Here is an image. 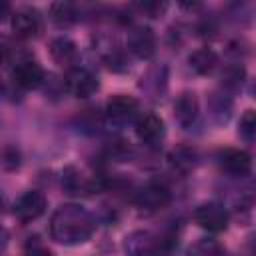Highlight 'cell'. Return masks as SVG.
Returning <instances> with one entry per match:
<instances>
[{"label":"cell","instance_id":"obj_7","mask_svg":"<svg viewBox=\"0 0 256 256\" xmlns=\"http://www.w3.org/2000/svg\"><path fill=\"white\" fill-rule=\"evenodd\" d=\"M128 48L134 56L146 60L156 52V36L146 26H136L128 32Z\"/></svg>","mask_w":256,"mask_h":256},{"label":"cell","instance_id":"obj_23","mask_svg":"<svg viewBox=\"0 0 256 256\" xmlns=\"http://www.w3.org/2000/svg\"><path fill=\"white\" fill-rule=\"evenodd\" d=\"M4 206H6V200H4V196L0 194V214L4 212Z\"/></svg>","mask_w":256,"mask_h":256},{"label":"cell","instance_id":"obj_13","mask_svg":"<svg viewBox=\"0 0 256 256\" xmlns=\"http://www.w3.org/2000/svg\"><path fill=\"white\" fill-rule=\"evenodd\" d=\"M198 116V98L194 92H182L174 102V118L182 128L192 126Z\"/></svg>","mask_w":256,"mask_h":256},{"label":"cell","instance_id":"obj_6","mask_svg":"<svg viewBox=\"0 0 256 256\" xmlns=\"http://www.w3.org/2000/svg\"><path fill=\"white\" fill-rule=\"evenodd\" d=\"M136 114H138V100L128 94H116L106 104V116L116 124H124L132 120Z\"/></svg>","mask_w":256,"mask_h":256},{"label":"cell","instance_id":"obj_8","mask_svg":"<svg viewBox=\"0 0 256 256\" xmlns=\"http://www.w3.org/2000/svg\"><path fill=\"white\" fill-rule=\"evenodd\" d=\"M170 190L166 188V186H162V184H158V182H152V184H148V186H144L140 192H138V196H136V204L142 208V210H146V212H156V210H160V208H164L168 202H170Z\"/></svg>","mask_w":256,"mask_h":256},{"label":"cell","instance_id":"obj_14","mask_svg":"<svg viewBox=\"0 0 256 256\" xmlns=\"http://www.w3.org/2000/svg\"><path fill=\"white\" fill-rule=\"evenodd\" d=\"M218 64V56L210 48H200L190 54V66L196 74H210Z\"/></svg>","mask_w":256,"mask_h":256},{"label":"cell","instance_id":"obj_16","mask_svg":"<svg viewBox=\"0 0 256 256\" xmlns=\"http://www.w3.org/2000/svg\"><path fill=\"white\" fill-rule=\"evenodd\" d=\"M170 164L180 172H190L196 164V152L188 146H178L170 154Z\"/></svg>","mask_w":256,"mask_h":256},{"label":"cell","instance_id":"obj_1","mask_svg":"<svg viewBox=\"0 0 256 256\" xmlns=\"http://www.w3.org/2000/svg\"><path fill=\"white\" fill-rule=\"evenodd\" d=\"M94 220L92 216L80 206H62L54 212L50 234L60 244H82L94 234Z\"/></svg>","mask_w":256,"mask_h":256},{"label":"cell","instance_id":"obj_21","mask_svg":"<svg viewBox=\"0 0 256 256\" xmlns=\"http://www.w3.org/2000/svg\"><path fill=\"white\" fill-rule=\"evenodd\" d=\"M24 256H52V252H48V250H44V248H34V250H30V252H26Z\"/></svg>","mask_w":256,"mask_h":256},{"label":"cell","instance_id":"obj_12","mask_svg":"<svg viewBox=\"0 0 256 256\" xmlns=\"http://www.w3.org/2000/svg\"><path fill=\"white\" fill-rule=\"evenodd\" d=\"M50 56L58 66H66V68H76L78 62V48L70 38H56L50 42Z\"/></svg>","mask_w":256,"mask_h":256},{"label":"cell","instance_id":"obj_17","mask_svg":"<svg viewBox=\"0 0 256 256\" xmlns=\"http://www.w3.org/2000/svg\"><path fill=\"white\" fill-rule=\"evenodd\" d=\"M190 256H224V250L212 240H202L190 250Z\"/></svg>","mask_w":256,"mask_h":256},{"label":"cell","instance_id":"obj_18","mask_svg":"<svg viewBox=\"0 0 256 256\" xmlns=\"http://www.w3.org/2000/svg\"><path fill=\"white\" fill-rule=\"evenodd\" d=\"M254 130H256V114H254V110H246L244 116L240 118V134L246 140H252Z\"/></svg>","mask_w":256,"mask_h":256},{"label":"cell","instance_id":"obj_20","mask_svg":"<svg viewBox=\"0 0 256 256\" xmlns=\"http://www.w3.org/2000/svg\"><path fill=\"white\" fill-rule=\"evenodd\" d=\"M6 246H8V230L0 226V254L6 250Z\"/></svg>","mask_w":256,"mask_h":256},{"label":"cell","instance_id":"obj_3","mask_svg":"<svg viewBox=\"0 0 256 256\" xmlns=\"http://www.w3.org/2000/svg\"><path fill=\"white\" fill-rule=\"evenodd\" d=\"M98 78L86 68H72L66 74V90L76 98H88L98 90Z\"/></svg>","mask_w":256,"mask_h":256},{"label":"cell","instance_id":"obj_4","mask_svg":"<svg viewBox=\"0 0 256 256\" xmlns=\"http://www.w3.org/2000/svg\"><path fill=\"white\" fill-rule=\"evenodd\" d=\"M194 222L208 232H222L228 226V212L220 204H202L194 210Z\"/></svg>","mask_w":256,"mask_h":256},{"label":"cell","instance_id":"obj_10","mask_svg":"<svg viewBox=\"0 0 256 256\" xmlns=\"http://www.w3.org/2000/svg\"><path fill=\"white\" fill-rule=\"evenodd\" d=\"M220 164L232 176H246L252 170V156L246 150L226 148L224 152H220Z\"/></svg>","mask_w":256,"mask_h":256},{"label":"cell","instance_id":"obj_5","mask_svg":"<svg viewBox=\"0 0 256 256\" xmlns=\"http://www.w3.org/2000/svg\"><path fill=\"white\" fill-rule=\"evenodd\" d=\"M12 76H14V82H16L20 88H24V90H34V88H38V86L44 82V76H46V74H44V68H42L36 60L26 58V60L16 62Z\"/></svg>","mask_w":256,"mask_h":256},{"label":"cell","instance_id":"obj_19","mask_svg":"<svg viewBox=\"0 0 256 256\" xmlns=\"http://www.w3.org/2000/svg\"><path fill=\"white\" fill-rule=\"evenodd\" d=\"M138 8L144 14H148L150 18H156V16H160L166 10V4L164 2H142V4H138Z\"/></svg>","mask_w":256,"mask_h":256},{"label":"cell","instance_id":"obj_9","mask_svg":"<svg viewBox=\"0 0 256 256\" xmlns=\"http://www.w3.org/2000/svg\"><path fill=\"white\" fill-rule=\"evenodd\" d=\"M12 30L18 38H24V40L36 38L42 30V18L36 10L24 8L12 16Z\"/></svg>","mask_w":256,"mask_h":256},{"label":"cell","instance_id":"obj_2","mask_svg":"<svg viewBox=\"0 0 256 256\" xmlns=\"http://www.w3.org/2000/svg\"><path fill=\"white\" fill-rule=\"evenodd\" d=\"M46 196L38 190H28L26 194H22L16 204L12 206V212L16 216L18 222L22 224H28V222H34L38 220L44 212H46Z\"/></svg>","mask_w":256,"mask_h":256},{"label":"cell","instance_id":"obj_11","mask_svg":"<svg viewBox=\"0 0 256 256\" xmlns=\"http://www.w3.org/2000/svg\"><path fill=\"white\" fill-rule=\"evenodd\" d=\"M136 134L144 144H156L164 136V122L154 112H146L136 120Z\"/></svg>","mask_w":256,"mask_h":256},{"label":"cell","instance_id":"obj_15","mask_svg":"<svg viewBox=\"0 0 256 256\" xmlns=\"http://www.w3.org/2000/svg\"><path fill=\"white\" fill-rule=\"evenodd\" d=\"M50 18L58 24V26H70L78 20V10L72 2H54L50 6Z\"/></svg>","mask_w":256,"mask_h":256},{"label":"cell","instance_id":"obj_22","mask_svg":"<svg viewBox=\"0 0 256 256\" xmlns=\"http://www.w3.org/2000/svg\"><path fill=\"white\" fill-rule=\"evenodd\" d=\"M8 12H10V6L6 2H0V20H4L8 16Z\"/></svg>","mask_w":256,"mask_h":256}]
</instances>
